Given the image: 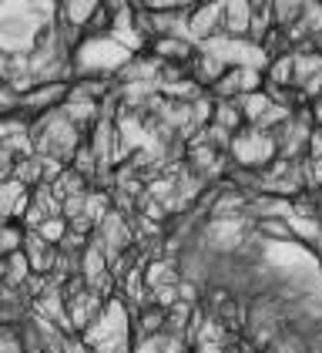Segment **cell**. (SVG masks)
<instances>
[{
	"instance_id": "cell-9",
	"label": "cell",
	"mask_w": 322,
	"mask_h": 353,
	"mask_svg": "<svg viewBox=\"0 0 322 353\" xmlns=\"http://www.w3.org/2000/svg\"><path fill=\"white\" fill-rule=\"evenodd\" d=\"M195 71H198L195 78H198V88H202V84H218L222 78H225V71H228V68H225L218 57H212V54H205V51H202L198 64H195Z\"/></svg>"
},
{
	"instance_id": "cell-12",
	"label": "cell",
	"mask_w": 322,
	"mask_h": 353,
	"mask_svg": "<svg viewBox=\"0 0 322 353\" xmlns=\"http://www.w3.org/2000/svg\"><path fill=\"white\" fill-rule=\"evenodd\" d=\"M155 54L161 57V64H164V57L185 61V57H191V44H185L182 37H158L155 41Z\"/></svg>"
},
{
	"instance_id": "cell-13",
	"label": "cell",
	"mask_w": 322,
	"mask_h": 353,
	"mask_svg": "<svg viewBox=\"0 0 322 353\" xmlns=\"http://www.w3.org/2000/svg\"><path fill=\"white\" fill-rule=\"evenodd\" d=\"M212 239L218 245H235L242 239V222L239 219H218L212 225Z\"/></svg>"
},
{
	"instance_id": "cell-2",
	"label": "cell",
	"mask_w": 322,
	"mask_h": 353,
	"mask_svg": "<svg viewBox=\"0 0 322 353\" xmlns=\"http://www.w3.org/2000/svg\"><path fill=\"white\" fill-rule=\"evenodd\" d=\"M228 148H232V155L239 159L242 165H248V168H262L275 159V152H279V145H275V138L266 135V132H259V128H242L232 135L228 141Z\"/></svg>"
},
{
	"instance_id": "cell-1",
	"label": "cell",
	"mask_w": 322,
	"mask_h": 353,
	"mask_svg": "<svg viewBox=\"0 0 322 353\" xmlns=\"http://www.w3.org/2000/svg\"><path fill=\"white\" fill-rule=\"evenodd\" d=\"M128 61H131V51H125L114 37H91V41H84V48L78 51V64L84 74L125 68Z\"/></svg>"
},
{
	"instance_id": "cell-18",
	"label": "cell",
	"mask_w": 322,
	"mask_h": 353,
	"mask_svg": "<svg viewBox=\"0 0 322 353\" xmlns=\"http://www.w3.org/2000/svg\"><path fill=\"white\" fill-rule=\"evenodd\" d=\"M262 229L272 232V236H279V239H286V236H289V225H286V222H266Z\"/></svg>"
},
{
	"instance_id": "cell-16",
	"label": "cell",
	"mask_w": 322,
	"mask_h": 353,
	"mask_svg": "<svg viewBox=\"0 0 322 353\" xmlns=\"http://www.w3.org/2000/svg\"><path fill=\"white\" fill-rule=\"evenodd\" d=\"M17 245H21L17 229H3V236H0V252H17Z\"/></svg>"
},
{
	"instance_id": "cell-6",
	"label": "cell",
	"mask_w": 322,
	"mask_h": 353,
	"mask_svg": "<svg viewBox=\"0 0 322 353\" xmlns=\"http://www.w3.org/2000/svg\"><path fill=\"white\" fill-rule=\"evenodd\" d=\"M0 41L24 48L30 41V17H0Z\"/></svg>"
},
{
	"instance_id": "cell-10",
	"label": "cell",
	"mask_w": 322,
	"mask_h": 353,
	"mask_svg": "<svg viewBox=\"0 0 322 353\" xmlns=\"http://www.w3.org/2000/svg\"><path fill=\"white\" fill-rule=\"evenodd\" d=\"M292 64H295L292 51L272 57V64H268V84L272 88H292Z\"/></svg>"
},
{
	"instance_id": "cell-8",
	"label": "cell",
	"mask_w": 322,
	"mask_h": 353,
	"mask_svg": "<svg viewBox=\"0 0 322 353\" xmlns=\"http://www.w3.org/2000/svg\"><path fill=\"white\" fill-rule=\"evenodd\" d=\"M225 30L232 37L239 34H248V24H252V3H225Z\"/></svg>"
},
{
	"instance_id": "cell-4",
	"label": "cell",
	"mask_w": 322,
	"mask_h": 353,
	"mask_svg": "<svg viewBox=\"0 0 322 353\" xmlns=\"http://www.w3.org/2000/svg\"><path fill=\"white\" fill-rule=\"evenodd\" d=\"M67 313H71V326H87L94 323V316L101 313V299L94 296V293H80L78 299H71V306H67Z\"/></svg>"
},
{
	"instance_id": "cell-19",
	"label": "cell",
	"mask_w": 322,
	"mask_h": 353,
	"mask_svg": "<svg viewBox=\"0 0 322 353\" xmlns=\"http://www.w3.org/2000/svg\"><path fill=\"white\" fill-rule=\"evenodd\" d=\"M7 61H10V57H3V54H0V74H7Z\"/></svg>"
},
{
	"instance_id": "cell-5",
	"label": "cell",
	"mask_w": 322,
	"mask_h": 353,
	"mask_svg": "<svg viewBox=\"0 0 322 353\" xmlns=\"http://www.w3.org/2000/svg\"><path fill=\"white\" fill-rule=\"evenodd\" d=\"M71 88L67 84H54V81H47L44 88H37V91H30L24 98V108H30V111H47V108H54L64 94H67Z\"/></svg>"
},
{
	"instance_id": "cell-11",
	"label": "cell",
	"mask_w": 322,
	"mask_h": 353,
	"mask_svg": "<svg viewBox=\"0 0 322 353\" xmlns=\"http://www.w3.org/2000/svg\"><path fill=\"white\" fill-rule=\"evenodd\" d=\"M98 7H101V3H61L57 10L64 14V21H67V24H74V28H87V24H91V17L98 14Z\"/></svg>"
},
{
	"instance_id": "cell-3",
	"label": "cell",
	"mask_w": 322,
	"mask_h": 353,
	"mask_svg": "<svg viewBox=\"0 0 322 353\" xmlns=\"http://www.w3.org/2000/svg\"><path fill=\"white\" fill-rule=\"evenodd\" d=\"M222 10H225V3H205V7H191V17H185V28L191 37H212V30L218 28V21H222Z\"/></svg>"
},
{
	"instance_id": "cell-7",
	"label": "cell",
	"mask_w": 322,
	"mask_h": 353,
	"mask_svg": "<svg viewBox=\"0 0 322 353\" xmlns=\"http://www.w3.org/2000/svg\"><path fill=\"white\" fill-rule=\"evenodd\" d=\"M268 105H272V98H268L266 91H252V94H242V98H235V108H239L242 118H248L252 125H255V121L266 114Z\"/></svg>"
},
{
	"instance_id": "cell-14",
	"label": "cell",
	"mask_w": 322,
	"mask_h": 353,
	"mask_svg": "<svg viewBox=\"0 0 322 353\" xmlns=\"http://www.w3.org/2000/svg\"><path fill=\"white\" fill-rule=\"evenodd\" d=\"M64 232H67V219L54 216V219H44V222L37 225V232H34V236L51 245V243H61V239H64Z\"/></svg>"
},
{
	"instance_id": "cell-15",
	"label": "cell",
	"mask_w": 322,
	"mask_h": 353,
	"mask_svg": "<svg viewBox=\"0 0 322 353\" xmlns=\"http://www.w3.org/2000/svg\"><path fill=\"white\" fill-rule=\"evenodd\" d=\"M105 270H107V263L101 259V249H87V256H84V276H87V283L101 279Z\"/></svg>"
},
{
	"instance_id": "cell-17",
	"label": "cell",
	"mask_w": 322,
	"mask_h": 353,
	"mask_svg": "<svg viewBox=\"0 0 322 353\" xmlns=\"http://www.w3.org/2000/svg\"><path fill=\"white\" fill-rule=\"evenodd\" d=\"M131 353H161V340H158V333L155 336H144L138 347H134Z\"/></svg>"
}]
</instances>
